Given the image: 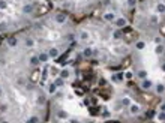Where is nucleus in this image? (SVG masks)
<instances>
[{"label": "nucleus", "instance_id": "12", "mask_svg": "<svg viewBox=\"0 0 165 123\" xmlns=\"http://www.w3.org/2000/svg\"><path fill=\"white\" fill-rule=\"evenodd\" d=\"M57 92H59V87L54 84V81H50V83L47 84V93H48V95H53V96H54Z\"/></svg>", "mask_w": 165, "mask_h": 123}, {"label": "nucleus", "instance_id": "4", "mask_svg": "<svg viewBox=\"0 0 165 123\" xmlns=\"http://www.w3.org/2000/svg\"><path fill=\"white\" fill-rule=\"evenodd\" d=\"M102 18H104V21H105V23L113 24V23H114V20L117 18V12H116V11H107V12H104Z\"/></svg>", "mask_w": 165, "mask_h": 123}, {"label": "nucleus", "instance_id": "15", "mask_svg": "<svg viewBox=\"0 0 165 123\" xmlns=\"http://www.w3.org/2000/svg\"><path fill=\"white\" fill-rule=\"evenodd\" d=\"M20 44V41H18V38L17 36H11V38H8L6 39V45L9 47V48H17Z\"/></svg>", "mask_w": 165, "mask_h": 123}, {"label": "nucleus", "instance_id": "20", "mask_svg": "<svg viewBox=\"0 0 165 123\" xmlns=\"http://www.w3.org/2000/svg\"><path fill=\"white\" fill-rule=\"evenodd\" d=\"M135 77H138L140 80H144L149 77V72H147L146 69H137V71H135Z\"/></svg>", "mask_w": 165, "mask_h": 123}, {"label": "nucleus", "instance_id": "2", "mask_svg": "<svg viewBox=\"0 0 165 123\" xmlns=\"http://www.w3.org/2000/svg\"><path fill=\"white\" fill-rule=\"evenodd\" d=\"M36 104L39 105V107H44V105H47V95L44 93V90L39 89L36 90Z\"/></svg>", "mask_w": 165, "mask_h": 123}, {"label": "nucleus", "instance_id": "19", "mask_svg": "<svg viewBox=\"0 0 165 123\" xmlns=\"http://www.w3.org/2000/svg\"><path fill=\"white\" fill-rule=\"evenodd\" d=\"M155 87V93L158 95V96H164V83H158V84H153Z\"/></svg>", "mask_w": 165, "mask_h": 123}, {"label": "nucleus", "instance_id": "28", "mask_svg": "<svg viewBox=\"0 0 165 123\" xmlns=\"http://www.w3.org/2000/svg\"><path fill=\"white\" fill-rule=\"evenodd\" d=\"M27 123H35V122H41V117L39 116H32V117H27L26 119Z\"/></svg>", "mask_w": 165, "mask_h": 123}, {"label": "nucleus", "instance_id": "26", "mask_svg": "<svg viewBox=\"0 0 165 123\" xmlns=\"http://www.w3.org/2000/svg\"><path fill=\"white\" fill-rule=\"evenodd\" d=\"M65 83H66V80H63L62 77H59V75H57V78L54 80V84H56L59 89L60 87H65Z\"/></svg>", "mask_w": 165, "mask_h": 123}, {"label": "nucleus", "instance_id": "7", "mask_svg": "<svg viewBox=\"0 0 165 123\" xmlns=\"http://www.w3.org/2000/svg\"><path fill=\"white\" fill-rule=\"evenodd\" d=\"M111 39L113 41H122L123 39V32H122V29H117V27H114V29H111Z\"/></svg>", "mask_w": 165, "mask_h": 123}, {"label": "nucleus", "instance_id": "14", "mask_svg": "<svg viewBox=\"0 0 165 123\" xmlns=\"http://www.w3.org/2000/svg\"><path fill=\"white\" fill-rule=\"evenodd\" d=\"M78 41H80V42L90 41V33H89L87 30H80V32H78Z\"/></svg>", "mask_w": 165, "mask_h": 123}, {"label": "nucleus", "instance_id": "1", "mask_svg": "<svg viewBox=\"0 0 165 123\" xmlns=\"http://www.w3.org/2000/svg\"><path fill=\"white\" fill-rule=\"evenodd\" d=\"M35 3L33 2H26L21 5V8H20V11L23 15H32V14H35Z\"/></svg>", "mask_w": 165, "mask_h": 123}, {"label": "nucleus", "instance_id": "25", "mask_svg": "<svg viewBox=\"0 0 165 123\" xmlns=\"http://www.w3.org/2000/svg\"><path fill=\"white\" fill-rule=\"evenodd\" d=\"M155 116H156V111H153V110H147V111L144 113V117H146L147 120H153Z\"/></svg>", "mask_w": 165, "mask_h": 123}, {"label": "nucleus", "instance_id": "23", "mask_svg": "<svg viewBox=\"0 0 165 123\" xmlns=\"http://www.w3.org/2000/svg\"><path fill=\"white\" fill-rule=\"evenodd\" d=\"M68 117H69V114L65 111V110H59V111H57V119H59V120H68Z\"/></svg>", "mask_w": 165, "mask_h": 123}, {"label": "nucleus", "instance_id": "5", "mask_svg": "<svg viewBox=\"0 0 165 123\" xmlns=\"http://www.w3.org/2000/svg\"><path fill=\"white\" fill-rule=\"evenodd\" d=\"M53 18H54V21L57 23L59 26H63L65 23L68 21V15H66L65 12H56Z\"/></svg>", "mask_w": 165, "mask_h": 123}, {"label": "nucleus", "instance_id": "18", "mask_svg": "<svg viewBox=\"0 0 165 123\" xmlns=\"http://www.w3.org/2000/svg\"><path fill=\"white\" fill-rule=\"evenodd\" d=\"M29 65L32 68H41V62H39V59H38L36 54H32L29 57Z\"/></svg>", "mask_w": 165, "mask_h": 123}, {"label": "nucleus", "instance_id": "36", "mask_svg": "<svg viewBox=\"0 0 165 123\" xmlns=\"http://www.w3.org/2000/svg\"><path fill=\"white\" fill-rule=\"evenodd\" d=\"M153 42L155 44H164V38H162V36H155Z\"/></svg>", "mask_w": 165, "mask_h": 123}, {"label": "nucleus", "instance_id": "24", "mask_svg": "<svg viewBox=\"0 0 165 123\" xmlns=\"http://www.w3.org/2000/svg\"><path fill=\"white\" fill-rule=\"evenodd\" d=\"M156 12H158L159 15H164V12H165L164 2H158V3H156Z\"/></svg>", "mask_w": 165, "mask_h": 123}, {"label": "nucleus", "instance_id": "8", "mask_svg": "<svg viewBox=\"0 0 165 123\" xmlns=\"http://www.w3.org/2000/svg\"><path fill=\"white\" fill-rule=\"evenodd\" d=\"M128 111H129L131 116H140L141 114V107L138 104H132L131 102L129 107H128Z\"/></svg>", "mask_w": 165, "mask_h": 123}, {"label": "nucleus", "instance_id": "32", "mask_svg": "<svg viewBox=\"0 0 165 123\" xmlns=\"http://www.w3.org/2000/svg\"><path fill=\"white\" fill-rule=\"evenodd\" d=\"M8 30V23L6 21H0V32L3 33V32H6Z\"/></svg>", "mask_w": 165, "mask_h": 123}, {"label": "nucleus", "instance_id": "37", "mask_svg": "<svg viewBox=\"0 0 165 123\" xmlns=\"http://www.w3.org/2000/svg\"><path fill=\"white\" fill-rule=\"evenodd\" d=\"M123 75H125V80H132V78H134V72H132V71H128V72H125Z\"/></svg>", "mask_w": 165, "mask_h": 123}, {"label": "nucleus", "instance_id": "22", "mask_svg": "<svg viewBox=\"0 0 165 123\" xmlns=\"http://www.w3.org/2000/svg\"><path fill=\"white\" fill-rule=\"evenodd\" d=\"M146 47H147L146 41H143V39H138V41H135V51H143V50H144Z\"/></svg>", "mask_w": 165, "mask_h": 123}, {"label": "nucleus", "instance_id": "17", "mask_svg": "<svg viewBox=\"0 0 165 123\" xmlns=\"http://www.w3.org/2000/svg\"><path fill=\"white\" fill-rule=\"evenodd\" d=\"M23 44L26 48H35V45H36V41L33 39V38H30V36H26L23 39Z\"/></svg>", "mask_w": 165, "mask_h": 123}, {"label": "nucleus", "instance_id": "6", "mask_svg": "<svg viewBox=\"0 0 165 123\" xmlns=\"http://www.w3.org/2000/svg\"><path fill=\"white\" fill-rule=\"evenodd\" d=\"M81 57H82V59H86V60H90V59H93V48H92L90 45L84 47V48L81 50Z\"/></svg>", "mask_w": 165, "mask_h": 123}, {"label": "nucleus", "instance_id": "39", "mask_svg": "<svg viewBox=\"0 0 165 123\" xmlns=\"http://www.w3.org/2000/svg\"><path fill=\"white\" fill-rule=\"evenodd\" d=\"M17 2H23V0H17Z\"/></svg>", "mask_w": 165, "mask_h": 123}, {"label": "nucleus", "instance_id": "16", "mask_svg": "<svg viewBox=\"0 0 165 123\" xmlns=\"http://www.w3.org/2000/svg\"><path fill=\"white\" fill-rule=\"evenodd\" d=\"M111 81L113 83H116V84H122L123 81H125V75H123V72H119V74H114V75H111Z\"/></svg>", "mask_w": 165, "mask_h": 123}, {"label": "nucleus", "instance_id": "38", "mask_svg": "<svg viewBox=\"0 0 165 123\" xmlns=\"http://www.w3.org/2000/svg\"><path fill=\"white\" fill-rule=\"evenodd\" d=\"M0 98H3V89L0 87Z\"/></svg>", "mask_w": 165, "mask_h": 123}, {"label": "nucleus", "instance_id": "9", "mask_svg": "<svg viewBox=\"0 0 165 123\" xmlns=\"http://www.w3.org/2000/svg\"><path fill=\"white\" fill-rule=\"evenodd\" d=\"M47 53H48V56H50V60H57L59 56H60V48H57V47H51Z\"/></svg>", "mask_w": 165, "mask_h": 123}, {"label": "nucleus", "instance_id": "29", "mask_svg": "<svg viewBox=\"0 0 165 123\" xmlns=\"http://www.w3.org/2000/svg\"><path fill=\"white\" fill-rule=\"evenodd\" d=\"M155 117H156L159 122H165V111H158Z\"/></svg>", "mask_w": 165, "mask_h": 123}, {"label": "nucleus", "instance_id": "11", "mask_svg": "<svg viewBox=\"0 0 165 123\" xmlns=\"http://www.w3.org/2000/svg\"><path fill=\"white\" fill-rule=\"evenodd\" d=\"M140 87H141L143 90H152L153 89V81L152 80H149V78H144V80H141V84H140Z\"/></svg>", "mask_w": 165, "mask_h": 123}, {"label": "nucleus", "instance_id": "27", "mask_svg": "<svg viewBox=\"0 0 165 123\" xmlns=\"http://www.w3.org/2000/svg\"><path fill=\"white\" fill-rule=\"evenodd\" d=\"M120 105H122V107H123V108H125V107H129V104L132 101H131V98H122V99H120Z\"/></svg>", "mask_w": 165, "mask_h": 123}, {"label": "nucleus", "instance_id": "31", "mask_svg": "<svg viewBox=\"0 0 165 123\" xmlns=\"http://www.w3.org/2000/svg\"><path fill=\"white\" fill-rule=\"evenodd\" d=\"M8 110H9V105H8V104H2V102H0V113H3V114H5V113H8Z\"/></svg>", "mask_w": 165, "mask_h": 123}, {"label": "nucleus", "instance_id": "10", "mask_svg": "<svg viewBox=\"0 0 165 123\" xmlns=\"http://www.w3.org/2000/svg\"><path fill=\"white\" fill-rule=\"evenodd\" d=\"M36 56H38V59H39L41 65H44V63H48V62H50V56H48L47 51H38V53H36Z\"/></svg>", "mask_w": 165, "mask_h": 123}, {"label": "nucleus", "instance_id": "34", "mask_svg": "<svg viewBox=\"0 0 165 123\" xmlns=\"http://www.w3.org/2000/svg\"><path fill=\"white\" fill-rule=\"evenodd\" d=\"M137 0H126V5H128V8H135L137 6Z\"/></svg>", "mask_w": 165, "mask_h": 123}, {"label": "nucleus", "instance_id": "35", "mask_svg": "<svg viewBox=\"0 0 165 123\" xmlns=\"http://www.w3.org/2000/svg\"><path fill=\"white\" fill-rule=\"evenodd\" d=\"M8 9V2L6 0H0V11H5Z\"/></svg>", "mask_w": 165, "mask_h": 123}, {"label": "nucleus", "instance_id": "3", "mask_svg": "<svg viewBox=\"0 0 165 123\" xmlns=\"http://www.w3.org/2000/svg\"><path fill=\"white\" fill-rule=\"evenodd\" d=\"M113 24H114V27H117V29H123V27L128 26V18L123 17V15H117V18L114 20Z\"/></svg>", "mask_w": 165, "mask_h": 123}, {"label": "nucleus", "instance_id": "30", "mask_svg": "<svg viewBox=\"0 0 165 123\" xmlns=\"http://www.w3.org/2000/svg\"><path fill=\"white\" fill-rule=\"evenodd\" d=\"M48 69H50V74H53L54 77H57V75H59V72H60V69H59V68L53 66V68H48Z\"/></svg>", "mask_w": 165, "mask_h": 123}, {"label": "nucleus", "instance_id": "33", "mask_svg": "<svg viewBox=\"0 0 165 123\" xmlns=\"http://www.w3.org/2000/svg\"><path fill=\"white\" fill-rule=\"evenodd\" d=\"M111 114H113V111L104 110V113H102V119H111Z\"/></svg>", "mask_w": 165, "mask_h": 123}, {"label": "nucleus", "instance_id": "13", "mask_svg": "<svg viewBox=\"0 0 165 123\" xmlns=\"http://www.w3.org/2000/svg\"><path fill=\"white\" fill-rule=\"evenodd\" d=\"M71 69L68 66H63L62 69H60V72H59V77H62L63 80H68V78H71Z\"/></svg>", "mask_w": 165, "mask_h": 123}, {"label": "nucleus", "instance_id": "21", "mask_svg": "<svg viewBox=\"0 0 165 123\" xmlns=\"http://www.w3.org/2000/svg\"><path fill=\"white\" fill-rule=\"evenodd\" d=\"M164 51H165V47L164 44H156V47H155V54L158 57L164 56Z\"/></svg>", "mask_w": 165, "mask_h": 123}]
</instances>
